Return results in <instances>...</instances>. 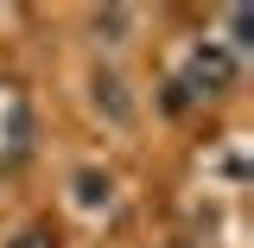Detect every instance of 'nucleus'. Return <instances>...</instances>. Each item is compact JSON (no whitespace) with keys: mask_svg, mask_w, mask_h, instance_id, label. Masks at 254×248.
<instances>
[{"mask_svg":"<svg viewBox=\"0 0 254 248\" xmlns=\"http://www.w3.org/2000/svg\"><path fill=\"white\" fill-rule=\"evenodd\" d=\"M190 83H197L203 95L229 89V83H235V51L216 45V38H210V45H197V51H190Z\"/></svg>","mask_w":254,"mask_h":248,"instance_id":"f257e3e1","label":"nucleus"},{"mask_svg":"<svg viewBox=\"0 0 254 248\" xmlns=\"http://www.w3.org/2000/svg\"><path fill=\"white\" fill-rule=\"evenodd\" d=\"M70 191H76V210H83V217H95V210H108V172H95V165H83V172H76V178H70Z\"/></svg>","mask_w":254,"mask_h":248,"instance_id":"f03ea898","label":"nucleus"},{"mask_svg":"<svg viewBox=\"0 0 254 248\" xmlns=\"http://www.w3.org/2000/svg\"><path fill=\"white\" fill-rule=\"evenodd\" d=\"M95 108H108V121H133V102H127V83L115 70H95Z\"/></svg>","mask_w":254,"mask_h":248,"instance_id":"7ed1b4c3","label":"nucleus"},{"mask_svg":"<svg viewBox=\"0 0 254 248\" xmlns=\"http://www.w3.org/2000/svg\"><path fill=\"white\" fill-rule=\"evenodd\" d=\"M6 248H58V242H51L45 229H19V236H13V242H6Z\"/></svg>","mask_w":254,"mask_h":248,"instance_id":"20e7f679","label":"nucleus"}]
</instances>
